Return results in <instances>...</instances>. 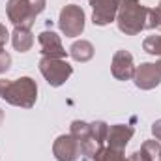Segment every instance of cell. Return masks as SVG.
<instances>
[{
    "label": "cell",
    "instance_id": "6da1fadb",
    "mask_svg": "<svg viewBox=\"0 0 161 161\" xmlns=\"http://www.w3.org/2000/svg\"><path fill=\"white\" fill-rule=\"evenodd\" d=\"M0 97L15 107L30 109L38 99V86L30 77H21L15 80L0 79Z\"/></svg>",
    "mask_w": 161,
    "mask_h": 161
},
{
    "label": "cell",
    "instance_id": "7a4b0ae2",
    "mask_svg": "<svg viewBox=\"0 0 161 161\" xmlns=\"http://www.w3.org/2000/svg\"><path fill=\"white\" fill-rule=\"evenodd\" d=\"M146 17L148 8L142 6L139 0H122L116 13V23L120 32L127 36H137L141 30L146 28Z\"/></svg>",
    "mask_w": 161,
    "mask_h": 161
},
{
    "label": "cell",
    "instance_id": "3957f363",
    "mask_svg": "<svg viewBox=\"0 0 161 161\" xmlns=\"http://www.w3.org/2000/svg\"><path fill=\"white\" fill-rule=\"evenodd\" d=\"M45 0H9L6 6L8 19L15 26L30 28L36 21V17L45 9Z\"/></svg>",
    "mask_w": 161,
    "mask_h": 161
},
{
    "label": "cell",
    "instance_id": "277c9868",
    "mask_svg": "<svg viewBox=\"0 0 161 161\" xmlns=\"http://www.w3.org/2000/svg\"><path fill=\"white\" fill-rule=\"evenodd\" d=\"M40 71L51 86H62L66 80L69 79V75L73 73V68L64 58L43 56L40 60Z\"/></svg>",
    "mask_w": 161,
    "mask_h": 161
},
{
    "label": "cell",
    "instance_id": "5b68a950",
    "mask_svg": "<svg viewBox=\"0 0 161 161\" xmlns=\"http://www.w3.org/2000/svg\"><path fill=\"white\" fill-rule=\"evenodd\" d=\"M58 26L64 32V36H68V38L80 36V32L84 30V11L75 4H68L60 11Z\"/></svg>",
    "mask_w": 161,
    "mask_h": 161
},
{
    "label": "cell",
    "instance_id": "8992f818",
    "mask_svg": "<svg viewBox=\"0 0 161 161\" xmlns=\"http://www.w3.org/2000/svg\"><path fill=\"white\" fill-rule=\"evenodd\" d=\"M53 152H54V158L58 161H79V158L82 156L79 141L71 133L60 135L53 144Z\"/></svg>",
    "mask_w": 161,
    "mask_h": 161
},
{
    "label": "cell",
    "instance_id": "52a82bcc",
    "mask_svg": "<svg viewBox=\"0 0 161 161\" xmlns=\"http://www.w3.org/2000/svg\"><path fill=\"white\" fill-rule=\"evenodd\" d=\"M122 0H90L92 6V21L97 26H105L111 21H114L118 8H120Z\"/></svg>",
    "mask_w": 161,
    "mask_h": 161
},
{
    "label": "cell",
    "instance_id": "ba28073f",
    "mask_svg": "<svg viewBox=\"0 0 161 161\" xmlns=\"http://www.w3.org/2000/svg\"><path fill=\"white\" fill-rule=\"evenodd\" d=\"M133 80L141 90H152L161 82V69L158 68V64H141L139 68H135Z\"/></svg>",
    "mask_w": 161,
    "mask_h": 161
},
{
    "label": "cell",
    "instance_id": "9c48e42d",
    "mask_svg": "<svg viewBox=\"0 0 161 161\" xmlns=\"http://www.w3.org/2000/svg\"><path fill=\"white\" fill-rule=\"evenodd\" d=\"M71 135L79 141L82 156H84L86 159H92V158L96 156V152L99 150V146H97V144L94 142V139L90 137V124L75 120L71 124Z\"/></svg>",
    "mask_w": 161,
    "mask_h": 161
},
{
    "label": "cell",
    "instance_id": "30bf717a",
    "mask_svg": "<svg viewBox=\"0 0 161 161\" xmlns=\"http://www.w3.org/2000/svg\"><path fill=\"white\" fill-rule=\"evenodd\" d=\"M113 75L118 80H127L133 77L135 73V66H133V56L127 51H116L113 56Z\"/></svg>",
    "mask_w": 161,
    "mask_h": 161
},
{
    "label": "cell",
    "instance_id": "8fae6325",
    "mask_svg": "<svg viewBox=\"0 0 161 161\" xmlns=\"http://www.w3.org/2000/svg\"><path fill=\"white\" fill-rule=\"evenodd\" d=\"M133 133H135V129H133L131 125L114 124V125H111V127H109V131H107V141H105V142L109 144V148L124 150V148H125V144L131 141Z\"/></svg>",
    "mask_w": 161,
    "mask_h": 161
},
{
    "label": "cell",
    "instance_id": "7c38bea8",
    "mask_svg": "<svg viewBox=\"0 0 161 161\" xmlns=\"http://www.w3.org/2000/svg\"><path fill=\"white\" fill-rule=\"evenodd\" d=\"M40 45H41V54L51 56V58H66V49L62 47L60 38L54 32H41L40 34Z\"/></svg>",
    "mask_w": 161,
    "mask_h": 161
},
{
    "label": "cell",
    "instance_id": "4fadbf2b",
    "mask_svg": "<svg viewBox=\"0 0 161 161\" xmlns=\"http://www.w3.org/2000/svg\"><path fill=\"white\" fill-rule=\"evenodd\" d=\"M11 45H13V49L19 51V53L30 51V47L34 45V36H32L30 28L15 26V30H13V34H11Z\"/></svg>",
    "mask_w": 161,
    "mask_h": 161
},
{
    "label": "cell",
    "instance_id": "5bb4252c",
    "mask_svg": "<svg viewBox=\"0 0 161 161\" xmlns=\"http://www.w3.org/2000/svg\"><path fill=\"white\" fill-rule=\"evenodd\" d=\"M69 54H71V58L73 60H77V62H88L92 56H94V47H92V43L90 41H75L73 45H71V49H69Z\"/></svg>",
    "mask_w": 161,
    "mask_h": 161
},
{
    "label": "cell",
    "instance_id": "9a60e30c",
    "mask_svg": "<svg viewBox=\"0 0 161 161\" xmlns=\"http://www.w3.org/2000/svg\"><path fill=\"white\" fill-rule=\"evenodd\" d=\"M92 159L94 161H129L125 159L122 150H114V148H109V146H101Z\"/></svg>",
    "mask_w": 161,
    "mask_h": 161
},
{
    "label": "cell",
    "instance_id": "2e32d148",
    "mask_svg": "<svg viewBox=\"0 0 161 161\" xmlns=\"http://www.w3.org/2000/svg\"><path fill=\"white\" fill-rule=\"evenodd\" d=\"M107 131H109V125L105 122H92L90 124V137L94 139V142L101 148L107 141Z\"/></svg>",
    "mask_w": 161,
    "mask_h": 161
},
{
    "label": "cell",
    "instance_id": "e0dca14e",
    "mask_svg": "<svg viewBox=\"0 0 161 161\" xmlns=\"http://www.w3.org/2000/svg\"><path fill=\"white\" fill-rule=\"evenodd\" d=\"M150 161H161V142L158 141H146L141 148Z\"/></svg>",
    "mask_w": 161,
    "mask_h": 161
},
{
    "label": "cell",
    "instance_id": "ac0fdd59",
    "mask_svg": "<svg viewBox=\"0 0 161 161\" xmlns=\"http://www.w3.org/2000/svg\"><path fill=\"white\" fill-rule=\"evenodd\" d=\"M142 49L148 53V54H158L161 56V36H148L146 40L142 41Z\"/></svg>",
    "mask_w": 161,
    "mask_h": 161
},
{
    "label": "cell",
    "instance_id": "d6986e66",
    "mask_svg": "<svg viewBox=\"0 0 161 161\" xmlns=\"http://www.w3.org/2000/svg\"><path fill=\"white\" fill-rule=\"evenodd\" d=\"M161 26V8L148 9V17H146V28H159Z\"/></svg>",
    "mask_w": 161,
    "mask_h": 161
},
{
    "label": "cell",
    "instance_id": "ffe728a7",
    "mask_svg": "<svg viewBox=\"0 0 161 161\" xmlns=\"http://www.w3.org/2000/svg\"><path fill=\"white\" fill-rule=\"evenodd\" d=\"M9 66H11V56L4 49H0V73H6L9 69Z\"/></svg>",
    "mask_w": 161,
    "mask_h": 161
},
{
    "label": "cell",
    "instance_id": "44dd1931",
    "mask_svg": "<svg viewBox=\"0 0 161 161\" xmlns=\"http://www.w3.org/2000/svg\"><path fill=\"white\" fill-rule=\"evenodd\" d=\"M9 40V34H8V30H6V26L4 25H0V49H4V45H6V41Z\"/></svg>",
    "mask_w": 161,
    "mask_h": 161
},
{
    "label": "cell",
    "instance_id": "7402d4cb",
    "mask_svg": "<svg viewBox=\"0 0 161 161\" xmlns=\"http://www.w3.org/2000/svg\"><path fill=\"white\" fill-rule=\"evenodd\" d=\"M152 133H154L156 141H159V142H161V120L154 122V125H152Z\"/></svg>",
    "mask_w": 161,
    "mask_h": 161
},
{
    "label": "cell",
    "instance_id": "603a6c76",
    "mask_svg": "<svg viewBox=\"0 0 161 161\" xmlns=\"http://www.w3.org/2000/svg\"><path fill=\"white\" fill-rule=\"evenodd\" d=\"M129 161H150V159H148V156L141 150V152H135V154L129 158Z\"/></svg>",
    "mask_w": 161,
    "mask_h": 161
},
{
    "label": "cell",
    "instance_id": "cb8c5ba5",
    "mask_svg": "<svg viewBox=\"0 0 161 161\" xmlns=\"http://www.w3.org/2000/svg\"><path fill=\"white\" fill-rule=\"evenodd\" d=\"M2 122H4V111L0 109V124H2Z\"/></svg>",
    "mask_w": 161,
    "mask_h": 161
},
{
    "label": "cell",
    "instance_id": "d4e9b609",
    "mask_svg": "<svg viewBox=\"0 0 161 161\" xmlns=\"http://www.w3.org/2000/svg\"><path fill=\"white\" fill-rule=\"evenodd\" d=\"M159 8H161V2H159Z\"/></svg>",
    "mask_w": 161,
    "mask_h": 161
}]
</instances>
